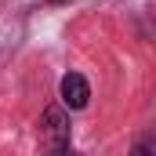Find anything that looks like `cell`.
<instances>
[{
  "instance_id": "6da1fadb",
  "label": "cell",
  "mask_w": 156,
  "mask_h": 156,
  "mask_svg": "<svg viewBox=\"0 0 156 156\" xmlns=\"http://www.w3.org/2000/svg\"><path fill=\"white\" fill-rule=\"evenodd\" d=\"M87 98H91L87 80L80 76V73H66L62 76V102H66V109H83Z\"/></svg>"
},
{
  "instance_id": "7a4b0ae2",
  "label": "cell",
  "mask_w": 156,
  "mask_h": 156,
  "mask_svg": "<svg viewBox=\"0 0 156 156\" xmlns=\"http://www.w3.org/2000/svg\"><path fill=\"white\" fill-rule=\"evenodd\" d=\"M44 127H47V134H51V149L66 153V149H69V116H66L62 109H47V113H44Z\"/></svg>"
},
{
  "instance_id": "3957f363",
  "label": "cell",
  "mask_w": 156,
  "mask_h": 156,
  "mask_svg": "<svg viewBox=\"0 0 156 156\" xmlns=\"http://www.w3.org/2000/svg\"><path fill=\"white\" fill-rule=\"evenodd\" d=\"M55 4H69V0H55Z\"/></svg>"
}]
</instances>
